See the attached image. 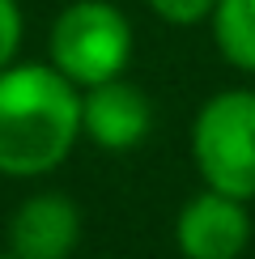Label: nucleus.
Instances as JSON below:
<instances>
[{
    "label": "nucleus",
    "mask_w": 255,
    "mask_h": 259,
    "mask_svg": "<svg viewBox=\"0 0 255 259\" xmlns=\"http://www.w3.org/2000/svg\"><path fill=\"white\" fill-rule=\"evenodd\" d=\"M132 47H136L132 21L111 0H72L51 21L47 38L51 68H60L77 90L123 77L132 64Z\"/></svg>",
    "instance_id": "obj_2"
},
{
    "label": "nucleus",
    "mask_w": 255,
    "mask_h": 259,
    "mask_svg": "<svg viewBox=\"0 0 255 259\" xmlns=\"http://www.w3.org/2000/svg\"><path fill=\"white\" fill-rule=\"evenodd\" d=\"M175 242L183 259H242L251 246V212L247 200L204 187L175 217Z\"/></svg>",
    "instance_id": "obj_4"
},
{
    "label": "nucleus",
    "mask_w": 255,
    "mask_h": 259,
    "mask_svg": "<svg viewBox=\"0 0 255 259\" xmlns=\"http://www.w3.org/2000/svg\"><path fill=\"white\" fill-rule=\"evenodd\" d=\"M81 140V90L51 64L0 68V175L42 179Z\"/></svg>",
    "instance_id": "obj_1"
},
{
    "label": "nucleus",
    "mask_w": 255,
    "mask_h": 259,
    "mask_svg": "<svg viewBox=\"0 0 255 259\" xmlns=\"http://www.w3.org/2000/svg\"><path fill=\"white\" fill-rule=\"evenodd\" d=\"M191 157L204 187L255 200V90H221L196 111Z\"/></svg>",
    "instance_id": "obj_3"
},
{
    "label": "nucleus",
    "mask_w": 255,
    "mask_h": 259,
    "mask_svg": "<svg viewBox=\"0 0 255 259\" xmlns=\"http://www.w3.org/2000/svg\"><path fill=\"white\" fill-rule=\"evenodd\" d=\"M212 5L217 0H149V9L170 26H200V21H208Z\"/></svg>",
    "instance_id": "obj_8"
},
{
    "label": "nucleus",
    "mask_w": 255,
    "mask_h": 259,
    "mask_svg": "<svg viewBox=\"0 0 255 259\" xmlns=\"http://www.w3.org/2000/svg\"><path fill=\"white\" fill-rule=\"evenodd\" d=\"M81 242V208L60 191H34L9 217L13 259H68Z\"/></svg>",
    "instance_id": "obj_6"
},
{
    "label": "nucleus",
    "mask_w": 255,
    "mask_h": 259,
    "mask_svg": "<svg viewBox=\"0 0 255 259\" xmlns=\"http://www.w3.org/2000/svg\"><path fill=\"white\" fill-rule=\"evenodd\" d=\"M153 127V102L141 85L115 77L102 85L81 90V136H90L106 153L136 149Z\"/></svg>",
    "instance_id": "obj_5"
},
{
    "label": "nucleus",
    "mask_w": 255,
    "mask_h": 259,
    "mask_svg": "<svg viewBox=\"0 0 255 259\" xmlns=\"http://www.w3.org/2000/svg\"><path fill=\"white\" fill-rule=\"evenodd\" d=\"M21 34H26V21H21V5L17 0H0V68L17 60L21 51Z\"/></svg>",
    "instance_id": "obj_9"
},
{
    "label": "nucleus",
    "mask_w": 255,
    "mask_h": 259,
    "mask_svg": "<svg viewBox=\"0 0 255 259\" xmlns=\"http://www.w3.org/2000/svg\"><path fill=\"white\" fill-rule=\"evenodd\" d=\"M212 42L230 68L255 77V0H217L212 5Z\"/></svg>",
    "instance_id": "obj_7"
},
{
    "label": "nucleus",
    "mask_w": 255,
    "mask_h": 259,
    "mask_svg": "<svg viewBox=\"0 0 255 259\" xmlns=\"http://www.w3.org/2000/svg\"><path fill=\"white\" fill-rule=\"evenodd\" d=\"M0 259H13V255H0Z\"/></svg>",
    "instance_id": "obj_10"
}]
</instances>
